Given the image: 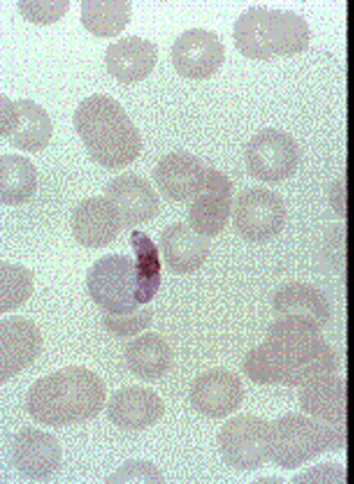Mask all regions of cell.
<instances>
[{"label":"cell","mask_w":354,"mask_h":484,"mask_svg":"<svg viewBox=\"0 0 354 484\" xmlns=\"http://www.w3.org/2000/svg\"><path fill=\"white\" fill-rule=\"evenodd\" d=\"M322 327L297 316H283L270 328L263 342L243 362L248 376L259 384L301 387L339 368L337 354L322 336Z\"/></svg>","instance_id":"1"},{"label":"cell","mask_w":354,"mask_h":484,"mask_svg":"<svg viewBox=\"0 0 354 484\" xmlns=\"http://www.w3.org/2000/svg\"><path fill=\"white\" fill-rule=\"evenodd\" d=\"M106 388L102 379L82 366L60 369L29 388L26 407L39 423L63 427L95 418L103 409Z\"/></svg>","instance_id":"2"},{"label":"cell","mask_w":354,"mask_h":484,"mask_svg":"<svg viewBox=\"0 0 354 484\" xmlns=\"http://www.w3.org/2000/svg\"><path fill=\"white\" fill-rule=\"evenodd\" d=\"M73 124L91 157L108 168H120L140 155L138 129L121 104L101 93L84 98L76 108Z\"/></svg>","instance_id":"3"},{"label":"cell","mask_w":354,"mask_h":484,"mask_svg":"<svg viewBox=\"0 0 354 484\" xmlns=\"http://www.w3.org/2000/svg\"><path fill=\"white\" fill-rule=\"evenodd\" d=\"M234 46L244 57L259 61L292 55L305 50L309 30L305 21L286 10L250 7L235 21Z\"/></svg>","instance_id":"4"},{"label":"cell","mask_w":354,"mask_h":484,"mask_svg":"<svg viewBox=\"0 0 354 484\" xmlns=\"http://www.w3.org/2000/svg\"><path fill=\"white\" fill-rule=\"evenodd\" d=\"M346 442L344 425L328 424L306 414L290 412L270 423V461L282 469L299 467L342 449Z\"/></svg>","instance_id":"5"},{"label":"cell","mask_w":354,"mask_h":484,"mask_svg":"<svg viewBox=\"0 0 354 484\" xmlns=\"http://www.w3.org/2000/svg\"><path fill=\"white\" fill-rule=\"evenodd\" d=\"M86 284L91 297L105 312L126 314L138 309L136 265L129 256L100 258L88 271Z\"/></svg>","instance_id":"6"},{"label":"cell","mask_w":354,"mask_h":484,"mask_svg":"<svg viewBox=\"0 0 354 484\" xmlns=\"http://www.w3.org/2000/svg\"><path fill=\"white\" fill-rule=\"evenodd\" d=\"M269 422L251 414L227 420L217 438L225 463L239 471H250L269 461Z\"/></svg>","instance_id":"7"},{"label":"cell","mask_w":354,"mask_h":484,"mask_svg":"<svg viewBox=\"0 0 354 484\" xmlns=\"http://www.w3.org/2000/svg\"><path fill=\"white\" fill-rule=\"evenodd\" d=\"M246 167L254 178L277 182L290 177L299 161V150L295 139L277 128H267L254 134L245 152Z\"/></svg>","instance_id":"8"},{"label":"cell","mask_w":354,"mask_h":484,"mask_svg":"<svg viewBox=\"0 0 354 484\" xmlns=\"http://www.w3.org/2000/svg\"><path fill=\"white\" fill-rule=\"evenodd\" d=\"M286 207L281 197L265 188L243 191L236 199L233 211L234 226L245 240L267 242L283 229Z\"/></svg>","instance_id":"9"},{"label":"cell","mask_w":354,"mask_h":484,"mask_svg":"<svg viewBox=\"0 0 354 484\" xmlns=\"http://www.w3.org/2000/svg\"><path fill=\"white\" fill-rule=\"evenodd\" d=\"M53 127L47 112L31 99L0 96V133L14 147L29 153L48 145Z\"/></svg>","instance_id":"10"},{"label":"cell","mask_w":354,"mask_h":484,"mask_svg":"<svg viewBox=\"0 0 354 484\" xmlns=\"http://www.w3.org/2000/svg\"><path fill=\"white\" fill-rule=\"evenodd\" d=\"M171 64L186 79L201 80L216 73L225 61V48L212 31L194 28L183 32L171 46Z\"/></svg>","instance_id":"11"},{"label":"cell","mask_w":354,"mask_h":484,"mask_svg":"<svg viewBox=\"0 0 354 484\" xmlns=\"http://www.w3.org/2000/svg\"><path fill=\"white\" fill-rule=\"evenodd\" d=\"M232 196L233 186L229 177L209 168L203 186L189 204V224L205 237L218 235L228 221Z\"/></svg>","instance_id":"12"},{"label":"cell","mask_w":354,"mask_h":484,"mask_svg":"<svg viewBox=\"0 0 354 484\" xmlns=\"http://www.w3.org/2000/svg\"><path fill=\"white\" fill-rule=\"evenodd\" d=\"M190 402L201 414L222 418L235 412L244 397V388L234 373L212 369L195 378L189 392Z\"/></svg>","instance_id":"13"},{"label":"cell","mask_w":354,"mask_h":484,"mask_svg":"<svg viewBox=\"0 0 354 484\" xmlns=\"http://www.w3.org/2000/svg\"><path fill=\"white\" fill-rule=\"evenodd\" d=\"M43 338L36 325L22 316L0 324V382L8 381L28 368L40 354Z\"/></svg>","instance_id":"14"},{"label":"cell","mask_w":354,"mask_h":484,"mask_svg":"<svg viewBox=\"0 0 354 484\" xmlns=\"http://www.w3.org/2000/svg\"><path fill=\"white\" fill-rule=\"evenodd\" d=\"M11 456L13 465L21 474L37 481L49 478L57 472L62 450L51 434L26 427L14 437Z\"/></svg>","instance_id":"15"},{"label":"cell","mask_w":354,"mask_h":484,"mask_svg":"<svg viewBox=\"0 0 354 484\" xmlns=\"http://www.w3.org/2000/svg\"><path fill=\"white\" fill-rule=\"evenodd\" d=\"M104 195L124 229L150 220L159 210V199L151 184L134 173H124L111 180L105 186Z\"/></svg>","instance_id":"16"},{"label":"cell","mask_w":354,"mask_h":484,"mask_svg":"<svg viewBox=\"0 0 354 484\" xmlns=\"http://www.w3.org/2000/svg\"><path fill=\"white\" fill-rule=\"evenodd\" d=\"M209 168L194 155L174 151L156 165L153 180L161 193L175 202L192 199L203 186Z\"/></svg>","instance_id":"17"},{"label":"cell","mask_w":354,"mask_h":484,"mask_svg":"<svg viewBox=\"0 0 354 484\" xmlns=\"http://www.w3.org/2000/svg\"><path fill=\"white\" fill-rule=\"evenodd\" d=\"M165 404L151 388L131 385L118 389L107 405V416L118 427L128 431L145 429L163 416Z\"/></svg>","instance_id":"18"},{"label":"cell","mask_w":354,"mask_h":484,"mask_svg":"<svg viewBox=\"0 0 354 484\" xmlns=\"http://www.w3.org/2000/svg\"><path fill=\"white\" fill-rule=\"evenodd\" d=\"M158 57V50L154 43L133 35L109 44L104 60L113 78L129 84L147 78L155 68Z\"/></svg>","instance_id":"19"},{"label":"cell","mask_w":354,"mask_h":484,"mask_svg":"<svg viewBox=\"0 0 354 484\" xmlns=\"http://www.w3.org/2000/svg\"><path fill=\"white\" fill-rule=\"evenodd\" d=\"M71 228L75 240L89 248L109 244L124 229L118 214L104 197H93L80 203L73 213Z\"/></svg>","instance_id":"20"},{"label":"cell","mask_w":354,"mask_h":484,"mask_svg":"<svg viewBox=\"0 0 354 484\" xmlns=\"http://www.w3.org/2000/svg\"><path fill=\"white\" fill-rule=\"evenodd\" d=\"M299 388V403L305 414L328 424L344 425L346 386L337 373L317 377Z\"/></svg>","instance_id":"21"},{"label":"cell","mask_w":354,"mask_h":484,"mask_svg":"<svg viewBox=\"0 0 354 484\" xmlns=\"http://www.w3.org/2000/svg\"><path fill=\"white\" fill-rule=\"evenodd\" d=\"M160 248L167 266L178 273H188L200 268L209 253L205 236L189 224L174 223L162 232Z\"/></svg>","instance_id":"22"},{"label":"cell","mask_w":354,"mask_h":484,"mask_svg":"<svg viewBox=\"0 0 354 484\" xmlns=\"http://www.w3.org/2000/svg\"><path fill=\"white\" fill-rule=\"evenodd\" d=\"M273 306L281 316L305 318L322 328L330 316V305L324 294L315 287L302 282L282 287L274 296Z\"/></svg>","instance_id":"23"},{"label":"cell","mask_w":354,"mask_h":484,"mask_svg":"<svg viewBox=\"0 0 354 484\" xmlns=\"http://www.w3.org/2000/svg\"><path fill=\"white\" fill-rule=\"evenodd\" d=\"M124 358L133 374L145 380H156L168 371L172 354L162 337L156 333H147L129 343Z\"/></svg>","instance_id":"24"},{"label":"cell","mask_w":354,"mask_h":484,"mask_svg":"<svg viewBox=\"0 0 354 484\" xmlns=\"http://www.w3.org/2000/svg\"><path fill=\"white\" fill-rule=\"evenodd\" d=\"M37 173L32 162L19 155L0 157V199L6 205L27 202L36 191Z\"/></svg>","instance_id":"25"},{"label":"cell","mask_w":354,"mask_h":484,"mask_svg":"<svg viewBox=\"0 0 354 484\" xmlns=\"http://www.w3.org/2000/svg\"><path fill=\"white\" fill-rule=\"evenodd\" d=\"M131 6L127 0H84L81 2L80 21L84 27L98 37H111L129 23Z\"/></svg>","instance_id":"26"},{"label":"cell","mask_w":354,"mask_h":484,"mask_svg":"<svg viewBox=\"0 0 354 484\" xmlns=\"http://www.w3.org/2000/svg\"><path fill=\"white\" fill-rule=\"evenodd\" d=\"M130 242L136 258V297L139 303H147L155 296L160 284L158 249L151 240L139 231L132 232Z\"/></svg>","instance_id":"27"},{"label":"cell","mask_w":354,"mask_h":484,"mask_svg":"<svg viewBox=\"0 0 354 484\" xmlns=\"http://www.w3.org/2000/svg\"><path fill=\"white\" fill-rule=\"evenodd\" d=\"M33 275L26 267L1 263V313L17 308L31 295Z\"/></svg>","instance_id":"28"},{"label":"cell","mask_w":354,"mask_h":484,"mask_svg":"<svg viewBox=\"0 0 354 484\" xmlns=\"http://www.w3.org/2000/svg\"><path fill=\"white\" fill-rule=\"evenodd\" d=\"M165 481L160 470L152 463L139 459L124 462L106 479L109 483H162Z\"/></svg>","instance_id":"29"},{"label":"cell","mask_w":354,"mask_h":484,"mask_svg":"<svg viewBox=\"0 0 354 484\" xmlns=\"http://www.w3.org/2000/svg\"><path fill=\"white\" fill-rule=\"evenodd\" d=\"M70 2L59 1H19L17 7L21 15L27 21L40 25L53 23L64 16Z\"/></svg>","instance_id":"30"},{"label":"cell","mask_w":354,"mask_h":484,"mask_svg":"<svg viewBox=\"0 0 354 484\" xmlns=\"http://www.w3.org/2000/svg\"><path fill=\"white\" fill-rule=\"evenodd\" d=\"M151 319V311L146 308L126 314L106 312L104 316L106 329L120 337L131 336L140 333L149 326Z\"/></svg>","instance_id":"31"},{"label":"cell","mask_w":354,"mask_h":484,"mask_svg":"<svg viewBox=\"0 0 354 484\" xmlns=\"http://www.w3.org/2000/svg\"><path fill=\"white\" fill-rule=\"evenodd\" d=\"M345 481L343 466L332 462L314 465L293 478L297 483H343Z\"/></svg>","instance_id":"32"}]
</instances>
